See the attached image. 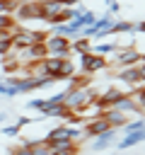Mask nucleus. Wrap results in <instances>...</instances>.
Listing matches in <instances>:
<instances>
[{
	"label": "nucleus",
	"instance_id": "obj_8",
	"mask_svg": "<svg viewBox=\"0 0 145 155\" xmlns=\"http://www.w3.org/2000/svg\"><path fill=\"white\" fill-rule=\"evenodd\" d=\"M19 61L22 63H27V61H44L46 56H48V51H46V46L44 44H31V46H27L24 51H19Z\"/></svg>",
	"mask_w": 145,
	"mask_h": 155
},
{
	"label": "nucleus",
	"instance_id": "obj_7",
	"mask_svg": "<svg viewBox=\"0 0 145 155\" xmlns=\"http://www.w3.org/2000/svg\"><path fill=\"white\" fill-rule=\"evenodd\" d=\"M39 5H41V19L48 24H56V17L63 10V5L58 0H39Z\"/></svg>",
	"mask_w": 145,
	"mask_h": 155
},
{
	"label": "nucleus",
	"instance_id": "obj_18",
	"mask_svg": "<svg viewBox=\"0 0 145 155\" xmlns=\"http://www.w3.org/2000/svg\"><path fill=\"white\" fill-rule=\"evenodd\" d=\"M89 51H92V53H97V56H106V53L116 51V44H99V46H92Z\"/></svg>",
	"mask_w": 145,
	"mask_h": 155
},
{
	"label": "nucleus",
	"instance_id": "obj_19",
	"mask_svg": "<svg viewBox=\"0 0 145 155\" xmlns=\"http://www.w3.org/2000/svg\"><path fill=\"white\" fill-rule=\"evenodd\" d=\"M121 128H126L128 133H138V131H143V119L138 116L135 121H126V124H123Z\"/></svg>",
	"mask_w": 145,
	"mask_h": 155
},
{
	"label": "nucleus",
	"instance_id": "obj_24",
	"mask_svg": "<svg viewBox=\"0 0 145 155\" xmlns=\"http://www.w3.org/2000/svg\"><path fill=\"white\" fill-rule=\"evenodd\" d=\"M29 107H31V109H39V111H41V109L46 107V99H31V102H29Z\"/></svg>",
	"mask_w": 145,
	"mask_h": 155
},
{
	"label": "nucleus",
	"instance_id": "obj_3",
	"mask_svg": "<svg viewBox=\"0 0 145 155\" xmlns=\"http://www.w3.org/2000/svg\"><path fill=\"white\" fill-rule=\"evenodd\" d=\"M138 63H143V53H140V51H135L133 46L116 51V58H114V68L123 70V68H130V65H138Z\"/></svg>",
	"mask_w": 145,
	"mask_h": 155
},
{
	"label": "nucleus",
	"instance_id": "obj_6",
	"mask_svg": "<svg viewBox=\"0 0 145 155\" xmlns=\"http://www.w3.org/2000/svg\"><path fill=\"white\" fill-rule=\"evenodd\" d=\"M121 82H126V85H130V90L133 87H138V85H143V78H145V68H143V63H138V65H130V68H123V70H118V75H116Z\"/></svg>",
	"mask_w": 145,
	"mask_h": 155
},
{
	"label": "nucleus",
	"instance_id": "obj_27",
	"mask_svg": "<svg viewBox=\"0 0 145 155\" xmlns=\"http://www.w3.org/2000/svg\"><path fill=\"white\" fill-rule=\"evenodd\" d=\"M2 121H5V114H0V124H2Z\"/></svg>",
	"mask_w": 145,
	"mask_h": 155
},
{
	"label": "nucleus",
	"instance_id": "obj_15",
	"mask_svg": "<svg viewBox=\"0 0 145 155\" xmlns=\"http://www.w3.org/2000/svg\"><path fill=\"white\" fill-rule=\"evenodd\" d=\"M5 58H7V61L2 63V70H5L7 75H14V73L22 68V61H19V58H14V56H5Z\"/></svg>",
	"mask_w": 145,
	"mask_h": 155
},
{
	"label": "nucleus",
	"instance_id": "obj_20",
	"mask_svg": "<svg viewBox=\"0 0 145 155\" xmlns=\"http://www.w3.org/2000/svg\"><path fill=\"white\" fill-rule=\"evenodd\" d=\"M116 31H133V24L130 22H114L111 24V34H116Z\"/></svg>",
	"mask_w": 145,
	"mask_h": 155
},
{
	"label": "nucleus",
	"instance_id": "obj_12",
	"mask_svg": "<svg viewBox=\"0 0 145 155\" xmlns=\"http://www.w3.org/2000/svg\"><path fill=\"white\" fill-rule=\"evenodd\" d=\"M114 133H116V128H109V131H104L102 136H97L94 143H92V150H104V148H109V143L114 140Z\"/></svg>",
	"mask_w": 145,
	"mask_h": 155
},
{
	"label": "nucleus",
	"instance_id": "obj_5",
	"mask_svg": "<svg viewBox=\"0 0 145 155\" xmlns=\"http://www.w3.org/2000/svg\"><path fill=\"white\" fill-rule=\"evenodd\" d=\"M80 63H82V73H85V75H92V73L104 70V68L109 65V61H106L104 56H97V53H92V51L82 53V56H80Z\"/></svg>",
	"mask_w": 145,
	"mask_h": 155
},
{
	"label": "nucleus",
	"instance_id": "obj_9",
	"mask_svg": "<svg viewBox=\"0 0 145 155\" xmlns=\"http://www.w3.org/2000/svg\"><path fill=\"white\" fill-rule=\"evenodd\" d=\"M104 131H109V124H106L102 116H94L92 121L85 124V138H97V136H102Z\"/></svg>",
	"mask_w": 145,
	"mask_h": 155
},
{
	"label": "nucleus",
	"instance_id": "obj_11",
	"mask_svg": "<svg viewBox=\"0 0 145 155\" xmlns=\"http://www.w3.org/2000/svg\"><path fill=\"white\" fill-rule=\"evenodd\" d=\"M140 143H143V131L128 133L126 138H121V140L116 143V148H118V150H126V148H133V145H140Z\"/></svg>",
	"mask_w": 145,
	"mask_h": 155
},
{
	"label": "nucleus",
	"instance_id": "obj_25",
	"mask_svg": "<svg viewBox=\"0 0 145 155\" xmlns=\"http://www.w3.org/2000/svg\"><path fill=\"white\" fill-rule=\"evenodd\" d=\"M2 133L5 136H14V133H19V126H7V128H2Z\"/></svg>",
	"mask_w": 145,
	"mask_h": 155
},
{
	"label": "nucleus",
	"instance_id": "obj_17",
	"mask_svg": "<svg viewBox=\"0 0 145 155\" xmlns=\"http://www.w3.org/2000/svg\"><path fill=\"white\" fill-rule=\"evenodd\" d=\"M14 27H17V19L10 12H0V29H14Z\"/></svg>",
	"mask_w": 145,
	"mask_h": 155
},
{
	"label": "nucleus",
	"instance_id": "obj_23",
	"mask_svg": "<svg viewBox=\"0 0 145 155\" xmlns=\"http://www.w3.org/2000/svg\"><path fill=\"white\" fill-rule=\"evenodd\" d=\"M48 155H77V145H72V148H68V150H51Z\"/></svg>",
	"mask_w": 145,
	"mask_h": 155
},
{
	"label": "nucleus",
	"instance_id": "obj_4",
	"mask_svg": "<svg viewBox=\"0 0 145 155\" xmlns=\"http://www.w3.org/2000/svg\"><path fill=\"white\" fill-rule=\"evenodd\" d=\"M14 19H41V5L39 0H22L14 7Z\"/></svg>",
	"mask_w": 145,
	"mask_h": 155
},
{
	"label": "nucleus",
	"instance_id": "obj_14",
	"mask_svg": "<svg viewBox=\"0 0 145 155\" xmlns=\"http://www.w3.org/2000/svg\"><path fill=\"white\" fill-rule=\"evenodd\" d=\"M92 85V78L89 75H85V73H75L72 78H70V85H68V90H80V87H89Z\"/></svg>",
	"mask_w": 145,
	"mask_h": 155
},
{
	"label": "nucleus",
	"instance_id": "obj_2",
	"mask_svg": "<svg viewBox=\"0 0 145 155\" xmlns=\"http://www.w3.org/2000/svg\"><path fill=\"white\" fill-rule=\"evenodd\" d=\"M44 46H46L48 56H56V58H68V53H70V39L58 36V34H48Z\"/></svg>",
	"mask_w": 145,
	"mask_h": 155
},
{
	"label": "nucleus",
	"instance_id": "obj_10",
	"mask_svg": "<svg viewBox=\"0 0 145 155\" xmlns=\"http://www.w3.org/2000/svg\"><path fill=\"white\" fill-rule=\"evenodd\" d=\"M99 116L109 124V128H121V126L128 121V116H126V114H121V111H116V109H104Z\"/></svg>",
	"mask_w": 145,
	"mask_h": 155
},
{
	"label": "nucleus",
	"instance_id": "obj_16",
	"mask_svg": "<svg viewBox=\"0 0 145 155\" xmlns=\"http://www.w3.org/2000/svg\"><path fill=\"white\" fill-rule=\"evenodd\" d=\"M92 48V44H89V39H75V41H70V51H75V53H87Z\"/></svg>",
	"mask_w": 145,
	"mask_h": 155
},
{
	"label": "nucleus",
	"instance_id": "obj_13",
	"mask_svg": "<svg viewBox=\"0 0 145 155\" xmlns=\"http://www.w3.org/2000/svg\"><path fill=\"white\" fill-rule=\"evenodd\" d=\"M72 75H75V63L70 58H63L60 68H58V80H70Z\"/></svg>",
	"mask_w": 145,
	"mask_h": 155
},
{
	"label": "nucleus",
	"instance_id": "obj_22",
	"mask_svg": "<svg viewBox=\"0 0 145 155\" xmlns=\"http://www.w3.org/2000/svg\"><path fill=\"white\" fill-rule=\"evenodd\" d=\"M19 5V0H0V12H14V7Z\"/></svg>",
	"mask_w": 145,
	"mask_h": 155
},
{
	"label": "nucleus",
	"instance_id": "obj_1",
	"mask_svg": "<svg viewBox=\"0 0 145 155\" xmlns=\"http://www.w3.org/2000/svg\"><path fill=\"white\" fill-rule=\"evenodd\" d=\"M94 97H97V92H94L92 87H80V90H68V87H65V99H63V104H65L70 111L82 114L85 109H89V104H92Z\"/></svg>",
	"mask_w": 145,
	"mask_h": 155
},
{
	"label": "nucleus",
	"instance_id": "obj_26",
	"mask_svg": "<svg viewBox=\"0 0 145 155\" xmlns=\"http://www.w3.org/2000/svg\"><path fill=\"white\" fill-rule=\"evenodd\" d=\"M58 2H60L63 7H72V5H77L80 0H58Z\"/></svg>",
	"mask_w": 145,
	"mask_h": 155
},
{
	"label": "nucleus",
	"instance_id": "obj_21",
	"mask_svg": "<svg viewBox=\"0 0 145 155\" xmlns=\"http://www.w3.org/2000/svg\"><path fill=\"white\" fill-rule=\"evenodd\" d=\"M12 53V39H0V58Z\"/></svg>",
	"mask_w": 145,
	"mask_h": 155
}]
</instances>
